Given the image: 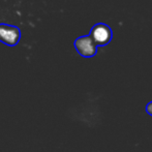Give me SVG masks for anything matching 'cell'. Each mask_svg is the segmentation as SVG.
<instances>
[{"label": "cell", "mask_w": 152, "mask_h": 152, "mask_svg": "<svg viewBox=\"0 0 152 152\" xmlns=\"http://www.w3.org/2000/svg\"><path fill=\"white\" fill-rule=\"evenodd\" d=\"M74 47L78 54L84 58H92L97 54L98 51L97 46L94 44L89 34L77 37L74 42Z\"/></svg>", "instance_id": "7a4b0ae2"}, {"label": "cell", "mask_w": 152, "mask_h": 152, "mask_svg": "<svg viewBox=\"0 0 152 152\" xmlns=\"http://www.w3.org/2000/svg\"><path fill=\"white\" fill-rule=\"evenodd\" d=\"M89 36L92 38L94 44L98 47H104L111 42L113 38L112 28L106 23H96L90 29Z\"/></svg>", "instance_id": "6da1fadb"}, {"label": "cell", "mask_w": 152, "mask_h": 152, "mask_svg": "<svg viewBox=\"0 0 152 152\" xmlns=\"http://www.w3.org/2000/svg\"><path fill=\"white\" fill-rule=\"evenodd\" d=\"M145 111H146V113L148 115H150V116H152V100L150 102H148L146 106V109H145Z\"/></svg>", "instance_id": "277c9868"}, {"label": "cell", "mask_w": 152, "mask_h": 152, "mask_svg": "<svg viewBox=\"0 0 152 152\" xmlns=\"http://www.w3.org/2000/svg\"><path fill=\"white\" fill-rule=\"evenodd\" d=\"M21 39L19 27L8 24H0V42L10 47H15Z\"/></svg>", "instance_id": "3957f363"}]
</instances>
